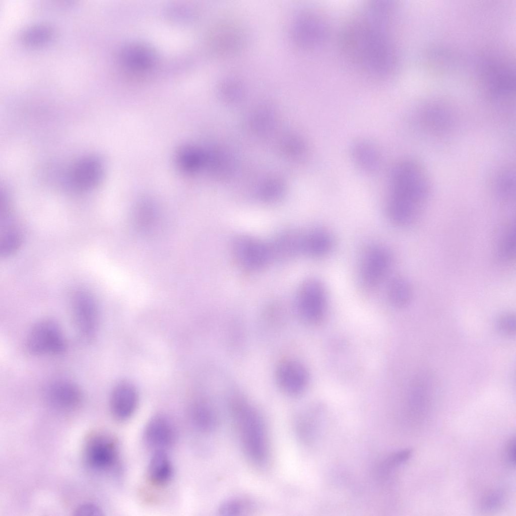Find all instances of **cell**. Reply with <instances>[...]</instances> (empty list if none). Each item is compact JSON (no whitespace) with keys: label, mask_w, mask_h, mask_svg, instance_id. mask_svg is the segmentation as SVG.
<instances>
[{"label":"cell","mask_w":516,"mask_h":516,"mask_svg":"<svg viewBox=\"0 0 516 516\" xmlns=\"http://www.w3.org/2000/svg\"><path fill=\"white\" fill-rule=\"evenodd\" d=\"M343 32L341 45L349 59L371 77H388L396 64L395 48L386 31L390 20L368 11Z\"/></svg>","instance_id":"obj_1"},{"label":"cell","mask_w":516,"mask_h":516,"mask_svg":"<svg viewBox=\"0 0 516 516\" xmlns=\"http://www.w3.org/2000/svg\"><path fill=\"white\" fill-rule=\"evenodd\" d=\"M390 179L388 216L397 226H410L430 198L431 185L426 171L416 161L404 159L394 166Z\"/></svg>","instance_id":"obj_2"},{"label":"cell","mask_w":516,"mask_h":516,"mask_svg":"<svg viewBox=\"0 0 516 516\" xmlns=\"http://www.w3.org/2000/svg\"><path fill=\"white\" fill-rule=\"evenodd\" d=\"M230 410L242 450L251 463L264 467L269 457L264 421L256 409L245 399L234 396Z\"/></svg>","instance_id":"obj_3"},{"label":"cell","mask_w":516,"mask_h":516,"mask_svg":"<svg viewBox=\"0 0 516 516\" xmlns=\"http://www.w3.org/2000/svg\"><path fill=\"white\" fill-rule=\"evenodd\" d=\"M26 346L29 353L33 355H57L65 351L66 342L59 325L52 320L44 319L30 329Z\"/></svg>","instance_id":"obj_4"},{"label":"cell","mask_w":516,"mask_h":516,"mask_svg":"<svg viewBox=\"0 0 516 516\" xmlns=\"http://www.w3.org/2000/svg\"><path fill=\"white\" fill-rule=\"evenodd\" d=\"M73 316L77 331L85 341L95 337L98 322V310L95 299L88 292L78 290L72 297Z\"/></svg>","instance_id":"obj_5"},{"label":"cell","mask_w":516,"mask_h":516,"mask_svg":"<svg viewBox=\"0 0 516 516\" xmlns=\"http://www.w3.org/2000/svg\"><path fill=\"white\" fill-rule=\"evenodd\" d=\"M85 459L88 465L97 470L113 468L118 459L117 442L111 435L103 432L93 433L84 446Z\"/></svg>","instance_id":"obj_6"},{"label":"cell","mask_w":516,"mask_h":516,"mask_svg":"<svg viewBox=\"0 0 516 516\" xmlns=\"http://www.w3.org/2000/svg\"><path fill=\"white\" fill-rule=\"evenodd\" d=\"M415 125L421 133L432 137H444L453 133L457 119L452 110L442 106H429L416 114Z\"/></svg>","instance_id":"obj_7"},{"label":"cell","mask_w":516,"mask_h":516,"mask_svg":"<svg viewBox=\"0 0 516 516\" xmlns=\"http://www.w3.org/2000/svg\"><path fill=\"white\" fill-rule=\"evenodd\" d=\"M232 250L239 264L249 270L262 268L272 259L268 244L248 235L235 237Z\"/></svg>","instance_id":"obj_8"},{"label":"cell","mask_w":516,"mask_h":516,"mask_svg":"<svg viewBox=\"0 0 516 516\" xmlns=\"http://www.w3.org/2000/svg\"><path fill=\"white\" fill-rule=\"evenodd\" d=\"M297 304L305 319L313 322L320 320L326 308V293L322 284L314 279L304 282L298 292Z\"/></svg>","instance_id":"obj_9"},{"label":"cell","mask_w":516,"mask_h":516,"mask_svg":"<svg viewBox=\"0 0 516 516\" xmlns=\"http://www.w3.org/2000/svg\"><path fill=\"white\" fill-rule=\"evenodd\" d=\"M392 263L389 251L380 246H373L366 252L361 265L360 279L366 288L375 287L386 274Z\"/></svg>","instance_id":"obj_10"},{"label":"cell","mask_w":516,"mask_h":516,"mask_svg":"<svg viewBox=\"0 0 516 516\" xmlns=\"http://www.w3.org/2000/svg\"><path fill=\"white\" fill-rule=\"evenodd\" d=\"M175 427L171 419L163 414L154 416L147 423L143 434L145 443L155 450L172 445L176 439Z\"/></svg>","instance_id":"obj_11"},{"label":"cell","mask_w":516,"mask_h":516,"mask_svg":"<svg viewBox=\"0 0 516 516\" xmlns=\"http://www.w3.org/2000/svg\"><path fill=\"white\" fill-rule=\"evenodd\" d=\"M44 398L53 408L68 411L78 406L82 399L80 388L66 379H57L49 382L44 389Z\"/></svg>","instance_id":"obj_12"},{"label":"cell","mask_w":516,"mask_h":516,"mask_svg":"<svg viewBox=\"0 0 516 516\" xmlns=\"http://www.w3.org/2000/svg\"><path fill=\"white\" fill-rule=\"evenodd\" d=\"M275 376L279 386L284 393L291 396L302 393L308 381L305 368L293 360H286L280 363L276 368Z\"/></svg>","instance_id":"obj_13"},{"label":"cell","mask_w":516,"mask_h":516,"mask_svg":"<svg viewBox=\"0 0 516 516\" xmlns=\"http://www.w3.org/2000/svg\"><path fill=\"white\" fill-rule=\"evenodd\" d=\"M103 172V167L99 160L94 157L85 158L77 162L73 168L72 182L78 189H91L100 183Z\"/></svg>","instance_id":"obj_14"},{"label":"cell","mask_w":516,"mask_h":516,"mask_svg":"<svg viewBox=\"0 0 516 516\" xmlns=\"http://www.w3.org/2000/svg\"><path fill=\"white\" fill-rule=\"evenodd\" d=\"M138 402L135 386L127 382H121L113 388L110 398V409L113 416L119 420L128 418L134 412Z\"/></svg>","instance_id":"obj_15"},{"label":"cell","mask_w":516,"mask_h":516,"mask_svg":"<svg viewBox=\"0 0 516 516\" xmlns=\"http://www.w3.org/2000/svg\"><path fill=\"white\" fill-rule=\"evenodd\" d=\"M300 20L299 41L305 48H315L321 44L327 37V28L324 20L315 14H306Z\"/></svg>","instance_id":"obj_16"},{"label":"cell","mask_w":516,"mask_h":516,"mask_svg":"<svg viewBox=\"0 0 516 516\" xmlns=\"http://www.w3.org/2000/svg\"><path fill=\"white\" fill-rule=\"evenodd\" d=\"M351 153L354 163L361 171L372 174L380 168V154L372 143L365 140H357L351 146Z\"/></svg>","instance_id":"obj_17"},{"label":"cell","mask_w":516,"mask_h":516,"mask_svg":"<svg viewBox=\"0 0 516 516\" xmlns=\"http://www.w3.org/2000/svg\"><path fill=\"white\" fill-rule=\"evenodd\" d=\"M272 259H285L302 251V235L293 231L278 234L268 244Z\"/></svg>","instance_id":"obj_18"},{"label":"cell","mask_w":516,"mask_h":516,"mask_svg":"<svg viewBox=\"0 0 516 516\" xmlns=\"http://www.w3.org/2000/svg\"><path fill=\"white\" fill-rule=\"evenodd\" d=\"M121 59L127 67L136 71L150 69L155 62V54L149 47L139 44L127 45L121 52Z\"/></svg>","instance_id":"obj_19"},{"label":"cell","mask_w":516,"mask_h":516,"mask_svg":"<svg viewBox=\"0 0 516 516\" xmlns=\"http://www.w3.org/2000/svg\"><path fill=\"white\" fill-rule=\"evenodd\" d=\"M205 162V154L193 145H183L176 152V165L179 170L185 174L190 175L196 173L200 170Z\"/></svg>","instance_id":"obj_20"},{"label":"cell","mask_w":516,"mask_h":516,"mask_svg":"<svg viewBox=\"0 0 516 516\" xmlns=\"http://www.w3.org/2000/svg\"><path fill=\"white\" fill-rule=\"evenodd\" d=\"M172 475V465L165 450H155L148 467L150 482L156 486H163L169 482Z\"/></svg>","instance_id":"obj_21"},{"label":"cell","mask_w":516,"mask_h":516,"mask_svg":"<svg viewBox=\"0 0 516 516\" xmlns=\"http://www.w3.org/2000/svg\"><path fill=\"white\" fill-rule=\"evenodd\" d=\"M157 207L150 200L142 199L136 205L134 211V222L140 232L150 234L157 228L159 222Z\"/></svg>","instance_id":"obj_22"},{"label":"cell","mask_w":516,"mask_h":516,"mask_svg":"<svg viewBox=\"0 0 516 516\" xmlns=\"http://www.w3.org/2000/svg\"><path fill=\"white\" fill-rule=\"evenodd\" d=\"M333 240L326 231L315 230L302 235V250L314 256L321 257L332 250Z\"/></svg>","instance_id":"obj_23"},{"label":"cell","mask_w":516,"mask_h":516,"mask_svg":"<svg viewBox=\"0 0 516 516\" xmlns=\"http://www.w3.org/2000/svg\"><path fill=\"white\" fill-rule=\"evenodd\" d=\"M493 192L501 201L509 202L515 198V173L510 169L500 170L495 176L493 182Z\"/></svg>","instance_id":"obj_24"},{"label":"cell","mask_w":516,"mask_h":516,"mask_svg":"<svg viewBox=\"0 0 516 516\" xmlns=\"http://www.w3.org/2000/svg\"><path fill=\"white\" fill-rule=\"evenodd\" d=\"M515 221L509 223L505 228L498 240L496 247V257L499 262L510 263L515 256Z\"/></svg>","instance_id":"obj_25"},{"label":"cell","mask_w":516,"mask_h":516,"mask_svg":"<svg viewBox=\"0 0 516 516\" xmlns=\"http://www.w3.org/2000/svg\"><path fill=\"white\" fill-rule=\"evenodd\" d=\"M390 301L395 306L404 307L410 302L413 290L410 283L405 278L396 277L391 281L388 289Z\"/></svg>","instance_id":"obj_26"},{"label":"cell","mask_w":516,"mask_h":516,"mask_svg":"<svg viewBox=\"0 0 516 516\" xmlns=\"http://www.w3.org/2000/svg\"><path fill=\"white\" fill-rule=\"evenodd\" d=\"M194 417L198 426L205 431L212 430L217 423L215 412L206 404H200L196 407L194 411Z\"/></svg>","instance_id":"obj_27"},{"label":"cell","mask_w":516,"mask_h":516,"mask_svg":"<svg viewBox=\"0 0 516 516\" xmlns=\"http://www.w3.org/2000/svg\"><path fill=\"white\" fill-rule=\"evenodd\" d=\"M52 31L46 26H34L27 29L23 35V40L31 47H40L51 39Z\"/></svg>","instance_id":"obj_28"},{"label":"cell","mask_w":516,"mask_h":516,"mask_svg":"<svg viewBox=\"0 0 516 516\" xmlns=\"http://www.w3.org/2000/svg\"><path fill=\"white\" fill-rule=\"evenodd\" d=\"M252 504L247 499L232 498L222 502L219 508V512L223 515H238L250 511Z\"/></svg>","instance_id":"obj_29"},{"label":"cell","mask_w":516,"mask_h":516,"mask_svg":"<svg viewBox=\"0 0 516 516\" xmlns=\"http://www.w3.org/2000/svg\"><path fill=\"white\" fill-rule=\"evenodd\" d=\"M22 237L18 229L2 232L1 234V254L6 257L14 253L21 245Z\"/></svg>","instance_id":"obj_30"},{"label":"cell","mask_w":516,"mask_h":516,"mask_svg":"<svg viewBox=\"0 0 516 516\" xmlns=\"http://www.w3.org/2000/svg\"><path fill=\"white\" fill-rule=\"evenodd\" d=\"M515 317L512 313L507 312L501 314L497 321V327L503 334L512 336L515 333Z\"/></svg>","instance_id":"obj_31"},{"label":"cell","mask_w":516,"mask_h":516,"mask_svg":"<svg viewBox=\"0 0 516 516\" xmlns=\"http://www.w3.org/2000/svg\"><path fill=\"white\" fill-rule=\"evenodd\" d=\"M503 500L502 494L499 492L491 493L485 496L481 502L482 508L493 509L498 508Z\"/></svg>","instance_id":"obj_32"},{"label":"cell","mask_w":516,"mask_h":516,"mask_svg":"<svg viewBox=\"0 0 516 516\" xmlns=\"http://www.w3.org/2000/svg\"><path fill=\"white\" fill-rule=\"evenodd\" d=\"M411 454L410 449L401 450L392 455L385 462V466L391 468L400 465L407 460Z\"/></svg>","instance_id":"obj_33"},{"label":"cell","mask_w":516,"mask_h":516,"mask_svg":"<svg viewBox=\"0 0 516 516\" xmlns=\"http://www.w3.org/2000/svg\"><path fill=\"white\" fill-rule=\"evenodd\" d=\"M75 514L77 515H98L102 514L101 510L97 505L92 503H87L80 505L75 510Z\"/></svg>","instance_id":"obj_34"},{"label":"cell","mask_w":516,"mask_h":516,"mask_svg":"<svg viewBox=\"0 0 516 516\" xmlns=\"http://www.w3.org/2000/svg\"><path fill=\"white\" fill-rule=\"evenodd\" d=\"M515 438L509 440L506 447V456L509 462L514 466L515 465Z\"/></svg>","instance_id":"obj_35"}]
</instances>
